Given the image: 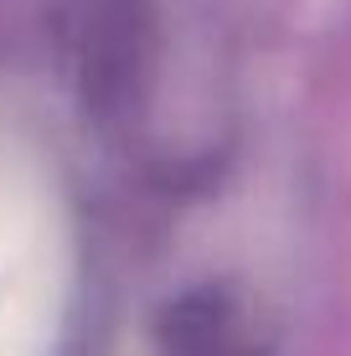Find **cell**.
I'll list each match as a JSON object with an SVG mask.
<instances>
[{
    "label": "cell",
    "instance_id": "6da1fadb",
    "mask_svg": "<svg viewBox=\"0 0 351 356\" xmlns=\"http://www.w3.org/2000/svg\"><path fill=\"white\" fill-rule=\"evenodd\" d=\"M57 259H67V253L52 176L31 155L26 140L0 129V279Z\"/></svg>",
    "mask_w": 351,
    "mask_h": 356
},
{
    "label": "cell",
    "instance_id": "7a4b0ae2",
    "mask_svg": "<svg viewBox=\"0 0 351 356\" xmlns=\"http://www.w3.org/2000/svg\"><path fill=\"white\" fill-rule=\"evenodd\" d=\"M67 300V259L0 279V356H52Z\"/></svg>",
    "mask_w": 351,
    "mask_h": 356
}]
</instances>
